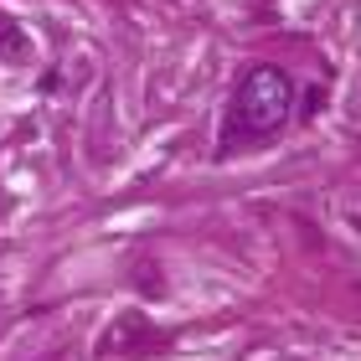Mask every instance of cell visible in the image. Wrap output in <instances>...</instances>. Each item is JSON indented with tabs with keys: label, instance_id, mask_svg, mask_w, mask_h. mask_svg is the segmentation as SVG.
I'll return each mask as SVG.
<instances>
[{
	"label": "cell",
	"instance_id": "cell-1",
	"mask_svg": "<svg viewBox=\"0 0 361 361\" xmlns=\"http://www.w3.org/2000/svg\"><path fill=\"white\" fill-rule=\"evenodd\" d=\"M289 114H294V78L284 68H274V62L248 68L238 93H233V109H227L222 140L227 145H258V140L279 135L289 124Z\"/></svg>",
	"mask_w": 361,
	"mask_h": 361
},
{
	"label": "cell",
	"instance_id": "cell-3",
	"mask_svg": "<svg viewBox=\"0 0 361 361\" xmlns=\"http://www.w3.org/2000/svg\"><path fill=\"white\" fill-rule=\"evenodd\" d=\"M0 57L6 62H26L31 57V37L16 21H0Z\"/></svg>",
	"mask_w": 361,
	"mask_h": 361
},
{
	"label": "cell",
	"instance_id": "cell-2",
	"mask_svg": "<svg viewBox=\"0 0 361 361\" xmlns=\"http://www.w3.org/2000/svg\"><path fill=\"white\" fill-rule=\"evenodd\" d=\"M129 341H150V331H145V320H140V315L114 320L109 331H104V351H135Z\"/></svg>",
	"mask_w": 361,
	"mask_h": 361
}]
</instances>
